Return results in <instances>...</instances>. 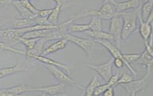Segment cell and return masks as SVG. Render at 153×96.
Wrapping results in <instances>:
<instances>
[{
  "label": "cell",
  "mask_w": 153,
  "mask_h": 96,
  "mask_svg": "<svg viewBox=\"0 0 153 96\" xmlns=\"http://www.w3.org/2000/svg\"><path fill=\"white\" fill-rule=\"evenodd\" d=\"M152 71H146V73L142 78L134 79L130 83L120 85L126 90L128 95L129 94H136L140 91H143L147 89L152 79Z\"/></svg>",
  "instance_id": "cell-2"
},
{
  "label": "cell",
  "mask_w": 153,
  "mask_h": 96,
  "mask_svg": "<svg viewBox=\"0 0 153 96\" xmlns=\"http://www.w3.org/2000/svg\"><path fill=\"white\" fill-rule=\"evenodd\" d=\"M88 36L92 38L94 40H108L111 42L113 40V38L111 34L108 32L104 31H88L85 32Z\"/></svg>",
  "instance_id": "cell-18"
},
{
  "label": "cell",
  "mask_w": 153,
  "mask_h": 96,
  "mask_svg": "<svg viewBox=\"0 0 153 96\" xmlns=\"http://www.w3.org/2000/svg\"><path fill=\"white\" fill-rule=\"evenodd\" d=\"M134 79H135L134 77L131 74H127V73H123L121 75V77H120L116 86L121 85L129 84L133 81Z\"/></svg>",
  "instance_id": "cell-31"
},
{
  "label": "cell",
  "mask_w": 153,
  "mask_h": 96,
  "mask_svg": "<svg viewBox=\"0 0 153 96\" xmlns=\"http://www.w3.org/2000/svg\"><path fill=\"white\" fill-rule=\"evenodd\" d=\"M30 58L38 60L40 62L42 63L45 65L53 66L60 68L61 69H62V70L68 73H69L70 71L72 69V68H73V67L71 66L65 65L64 63H61L52 60L51 59L49 58L46 56H42V55H33V56H32Z\"/></svg>",
  "instance_id": "cell-12"
},
{
  "label": "cell",
  "mask_w": 153,
  "mask_h": 96,
  "mask_svg": "<svg viewBox=\"0 0 153 96\" xmlns=\"http://www.w3.org/2000/svg\"><path fill=\"white\" fill-rule=\"evenodd\" d=\"M52 30L53 29H48L29 32L25 34L22 37L26 39H40L44 38V36L49 34Z\"/></svg>",
  "instance_id": "cell-25"
},
{
  "label": "cell",
  "mask_w": 153,
  "mask_h": 96,
  "mask_svg": "<svg viewBox=\"0 0 153 96\" xmlns=\"http://www.w3.org/2000/svg\"><path fill=\"white\" fill-rule=\"evenodd\" d=\"M11 4H12L13 5L15 6L22 18H33L37 16H34L28 10H27V9L20 3L19 1H12Z\"/></svg>",
  "instance_id": "cell-24"
},
{
  "label": "cell",
  "mask_w": 153,
  "mask_h": 96,
  "mask_svg": "<svg viewBox=\"0 0 153 96\" xmlns=\"http://www.w3.org/2000/svg\"><path fill=\"white\" fill-rule=\"evenodd\" d=\"M93 42H94L96 43L107 49L113 57V58H120L122 59L124 61V65L127 67L128 69L132 73L133 77L136 78L137 75V72H136V71L132 67L131 65L125 61L123 56V54L120 51L119 48L117 47L115 44L111 42L108 40H93Z\"/></svg>",
  "instance_id": "cell-3"
},
{
  "label": "cell",
  "mask_w": 153,
  "mask_h": 96,
  "mask_svg": "<svg viewBox=\"0 0 153 96\" xmlns=\"http://www.w3.org/2000/svg\"><path fill=\"white\" fill-rule=\"evenodd\" d=\"M46 42L44 38H40L36 42L35 46L32 50L26 51V55L30 58L33 55H42L44 50V45Z\"/></svg>",
  "instance_id": "cell-19"
},
{
  "label": "cell",
  "mask_w": 153,
  "mask_h": 96,
  "mask_svg": "<svg viewBox=\"0 0 153 96\" xmlns=\"http://www.w3.org/2000/svg\"></svg>",
  "instance_id": "cell-41"
},
{
  "label": "cell",
  "mask_w": 153,
  "mask_h": 96,
  "mask_svg": "<svg viewBox=\"0 0 153 96\" xmlns=\"http://www.w3.org/2000/svg\"><path fill=\"white\" fill-rule=\"evenodd\" d=\"M89 31H102L103 30L102 19L97 16H92L88 23Z\"/></svg>",
  "instance_id": "cell-27"
},
{
  "label": "cell",
  "mask_w": 153,
  "mask_h": 96,
  "mask_svg": "<svg viewBox=\"0 0 153 96\" xmlns=\"http://www.w3.org/2000/svg\"><path fill=\"white\" fill-rule=\"evenodd\" d=\"M140 5L134 10L119 13L123 19L122 39H127L136 31L137 26L138 12Z\"/></svg>",
  "instance_id": "cell-1"
},
{
  "label": "cell",
  "mask_w": 153,
  "mask_h": 96,
  "mask_svg": "<svg viewBox=\"0 0 153 96\" xmlns=\"http://www.w3.org/2000/svg\"><path fill=\"white\" fill-rule=\"evenodd\" d=\"M114 87H110L108 89L105 91L102 94L101 96H114Z\"/></svg>",
  "instance_id": "cell-38"
},
{
  "label": "cell",
  "mask_w": 153,
  "mask_h": 96,
  "mask_svg": "<svg viewBox=\"0 0 153 96\" xmlns=\"http://www.w3.org/2000/svg\"><path fill=\"white\" fill-rule=\"evenodd\" d=\"M113 64L116 68L120 69L123 67L124 65V61L120 58H114Z\"/></svg>",
  "instance_id": "cell-36"
},
{
  "label": "cell",
  "mask_w": 153,
  "mask_h": 96,
  "mask_svg": "<svg viewBox=\"0 0 153 96\" xmlns=\"http://www.w3.org/2000/svg\"><path fill=\"white\" fill-rule=\"evenodd\" d=\"M68 40L65 39H59L56 41L55 42L50 45L46 49H44L42 55L46 56L48 55L53 54L58 51L59 50L65 49L68 44Z\"/></svg>",
  "instance_id": "cell-14"
},
{
  "label": "cell",
  "mask_w": 153,
  "mask_h": 96,
  "mask_svg": "<svg viewBox=\"0 0 153 96\" xmlns=\"http://www.w3.org/2000/svg\"><path fill=\"white\" fill-rule=\"evenodd\" d=\"M100 82L97 75H94L89 83L88 86L84 89L82 96H93L95 89L100 85Z\"/></svg>",
  "instance_id": "cell-22"
},
{
  "label": "cell",
  "mask_w": 153,
  "mask_h": 96,
  "mask_svg": "<svg viewBox=\"0 0 153 96\" xmlns=\"http://www.w3.org/2000/svg\"><path fill=\"white\" fill-rule=\"evenodd\" d=\"M11 51L16 54H20L22 55H26V51H23L21 50H18L14 48L11 47V45L8 43L0 41V51Z\"/></svg>",
  "instance_id": "cell-29"
},
{
  "label": "cell",
  "mask_w": 153,
  "mask_h": 96,
  "mask_svg": "<svg viewBox=\"0 0 153 96\" xmlns=\"http://www.w3.org/2000/svg\"><path fill=\"white\" fill-rule=\"evenodd\" d=\"M46 67L48 70L51 73V74L55 78L61 82V83L65 84L66 85H68L71 86L74 88H77L81 91L83 92L84 91L85 89L83 86L77 84L74 80L63 72V71L60 68L53 66L50 65H46Z\"/></svg>",
  "instance_id": "cell-6"
},
{
  "label": "cell",
  "mask_w": 153,
  "mask_h": 96,
  "mask_svg": "<svg viewBox=\"0 0 153 96\" xmlns=\"http://www.w3.org/2000/svg\"><path fill=\"white\" fill-rule=\"evenodd\" d=\"M0 35L10 45H15L19 43L21 36L18 34L16 29L7 28L0 29Z\"/></svg>",
  "instance_id": "cell-13"
},
{
  "label": "cell",
  "mask_w": 153,
  "mask_h": 96,
  "mask_svg": "<svg viewBox=\"0 0 153 96\" xmlns=\"http://www.w3.org/2000/svg\"><path fill=\"white\" fill-rule=\"evenodd\" d=\"M54 2L55 6L52 8V12L47 19L48 22L51 25H57L63 3L62 1H55Z\"/></svg>",
  "instance_id": "cell-17"
},
{
  "label": "cell",
  "mask_w": 153,
  "mask_h": 96,
  "mask_svg": "<svg viewBox=\"0 0 153 96\" xmlns=\"http://www.w3.org/2000/svg\"><path fill=\"white\" fill-rule=\"evenodd\" d=\"M143 3V2H142ZM142 4H141L138 12V19L139 22V31L141 37L144 41H147L149 38L151 33H153L152 23H150L147 21H143L141 17V8Z\"/></svg>",
  "instance_id": "cell-10"
},
{
  "label": "cell",
  "mask_w": 153,
  "mask_h": 96,
  "mask_svg": "<svg viewBox=\"0 0 153 96\" xmlns=\"http://www.w3.org/2000/svg\"><path fill=\"white\" fill-rule=\"evenodd\" d=\"M141 54H123V58L125 61L131 65V63H135L137 61L141 56Z\"/></svg>",
  "instance_id": "cell-32"
},
{
  "label": "cell",
  "mask_w": 153,
  "mask_h": 96,
  "mask_svg": "<svg viewBox=\"0 0 153 96\" xmlns=\"http://www.w3.org/2000/svg\"><path fill=\"white\" fill-rule=\"evenodd\" d=\"M52 11V8L47 9H42L39 10L38 13V16L42 18H48Z\"/></svg>",
  "instance_id": "cell-35"
},
{
  "label": "cell",
  "mask_w": 153,
  "mask_h": 96,
  "mask_svg": "<svg viewBox=\"0 0 153 96\" xmlns=\"http://www.w3.org/2000/svg\"><path fill=\"white\" fill-rule=\"evenodd\" d=\"M39 96H48V95H46V94H42V95H39Z\"/></svg>",
  "instance_id": "cell-40"
},
{
  "label": "cell",
  "mask_w": 153,
  "mask_h": 96,
  "mask_svg": "<svg viewBox=\"0 0 153 96\" xmlns=\"http://www.w3.org/2000/svg\"><path fill=\"white\" fill-rule=\"evenodd\" d=\"M123 19L122 16L118 13L117 16L112 18L109 25L108 33L111 34L115 42L116 46L119 48L121 47L123 32Z\"/></svg>",
  "instance_id": "cell-4"
},
{
  "label": "cell",
  "mask_w": 153,
  "mask_h": 96,
  "mask_svg": "<svg viewBox=\"0 0 153 96\" xmlns=\"http://www.w3.org/2000/svg\"><path fill=\"white\" fill-rule=\"evenodd\" d=\"M39 39H26L21 38L19 39V42L21 43L25 46L27 49V51L32 50L36 44V42Z\"/></svg>",
  "instance_id": "cell-28"
},
{
  "label": "cell",
  "mask_w": 153,
  "mask_h": 96,
  "mask_svg": "<svg viewBox=\"0 0 153 96\" xmlns=\"http://www.w3.org/2000/svg\"><path fill=\"white\" fill-rule=\"evenodd\" d=\"M144 44H145V51L148 54H149L151 56L153 57V47L150 45L147 41H144Z\"/></svg>",
  "instance_id": "cell-37"
},
{
  "label": "cell",
  "mask_w": 153,
  "mask_h": 96,
  "mask_svg": "<svg viewBox=\"0 0 153 96\" xmlns=\"http://www.w3.org/2000/svg\"><path fill=\"white\" fill-rule=\"evenodd\" d=\"M153 1H147L141 5V17L143 21L147 20L151 13L153 12Z\"/></svg>",
  "instance_id": "cell-23"
},
{
  "label": "cell",
  "mask_w": 153,
  "mask_h": 96,
  "mask_svg": "<svg viewBox=\"0 0 153 96\" xmlns=\"http://www.w3.org/2000/svg\"><path fill=\"white\" fill-rule=\"evenodd\" d=\"M20 3L21 4L23 5L27 9V10L32 13L33 15L35 16H38V13L39 12V10L35 7L30 1L28 0H23V1H19Z\"/></svg>",
  "instance_id": "cell-30"
},
{
  "label": "cell",
  "mask_w": 153,
  "mask_h": 96,
  "mask_svg": "<svg viewBox=\"0 0 153 96\" xmlns=\"http://www.w3.org/2000/svg\"><path fill=\"white\" fill-rule=\"evenodd\" d=\"M27 71L28 70L25 66L22 65L21 63H18L13 66L0 69V78L15 74L16 73L27 72Z\"/></svg>",
  "instance_id": "cell-15"
},
{
  "label": "cell",
  "mask_w": 153,
  "mask_h": 96,
  "mask_svg": "<svg viewBox=\"0 0 153 96\" xmlns=\"http://www.w3.org/2000/svg\"><path fill=\"white\" fill-rule=\"evenodd\" d=\"M35 18H18L13 20L11 23V28L21 29L27 28L31 26L35 25Z\"/></svg>",
  "instance_id": "cell-16"
},
{
  "label": "cell",
  "mask_w": 153,
  "mask_h": 96,
  "mask_svg": "<svg viewBox=\"0 0 153 96\" xmlns=\"http://www.w3.org/2000/svg\"><path fill=\"white\" fill-rule=\"evenodd\" d=\"M137 65H140L146 67L147 71H152L153 66V57L151 56L146 51L141 54L140 58L135 63Z\"/></svg>",
  "instance_id": "cell-20"
},
{
  "label": "cell",
  "mask_w": 153,
  "mask_h": 96,
  "mask_svg": "<svg viewBox=\"0 0 153 96\" xmlns=\"http://www.w3.org/2000/svg\"><path fill=\"white\" fill-rule=\"evenodd\" d=\"M65 84L60 83L41 88H32L29 90V92L40 91L43 94L50 96H68V94L65 93Z\"/></svg>",
  "instance_id": "cell-9"
},
{
  "label": "cell",
  "mask_w": 153,
  "mask_h": 96,
  "mask_svg": "<svg viewBox=\"0 0 153 96\" xmlns=\"http://www.w3.org/2000/svg\"><path fill=\"white\" fill-rule=\"evenodd\" d=\"M120 74L118 71L115 74H112L111 78H109L108 81L107 82V84L110 87H114L116 86L117 82H118L119 79Z\"/></svg>",
  "instance_id": "cell-34"
},
{
  "label": "cell",
  "mask_w": 153,
  "mask_h": 96,
  "mask_svg": "<svg viewBox=\"0 0 153 96\" xmlns=\"http://www.w3.org/2000/svg\"><path fill=\"white\" fill-rule=\"evenodd\" d=\"M64 39H67L68 42H70L76 45L77 46L84 51L88 56H90L94 46L93 40L80 38L70 33L66 34Z\"/></svg>",
  "instance_id": "cell-8"
},
{
  "label": "cell",
  "mask_w": 153,
  "mask_h": 96,
  "mask_svg": "<svg viewBox=\"0 0 153 96\" xmlns=\"http://www.w3.org/2000/svg\"><path fill=\"white\" fill-rule=\"evenodd\" d=\"M118 15L112 1H105L100 9L90 10L91 17L97 16L102 20H111Z\"/></svg>",
  "instance_id": "cell-5"
},
{
  "label": "cell",
  "mask_w": 153,
  "mask_h": 96,
  "mask_svg": "<svg viewBox=\"0 0 153 96\" xmlns=\"http://www.w3.org/2000/svg\"><path fill=\"white\" fill-rule=\"evenodd\" d=\"M89 26L88 24H75L71 23L69 25L67 28L68 33H79L86 31H89Z\"/></svg>",
  "instance_id": "cell-26"
},
{
  "label": "cell",
  "mask_w": 153,
  "mask_h": 96,
  "mask_svg": "<svg viewBox=\"0 0 153 96\" xmlns=\"http://www.w3.org/2000/svg\"><path fill=\"white\" fill-rule=\"evenodd\" d=\"M113 60L114 58H112L105 63L97 65L89 64L88 65V66L97 72L102 79L107 83L109 78L112 75Z\"/></svg>",
  "instance_id": "cell-7"
},
{
  "label": "cell",
  "mask_w": 153,
  "mask_h": 96,
  "mask_svg": "<svg viewBox=\"0 0 153 96\" xmlns=\"http://www.w3.org/2000/svg\"><path fill=\"white\" fill-rule=\"evenodd\" d=\"M110 88V86L108 85L107 83L103 85H100L97 87L95 89L94 92L93 96H100L102 95V94L107 89Z\"/></svg>",
  "instance_id": "cell-33"
},
{
  "label": "cell",
  "mask_w": 153,
  "mask_h": 96,
  "mask_svg": "<svg viewBox=\"0 0 153 96\" xmlns=\"http://www.w3.org/2000/svg\"><path fill=\"white\" fill-rule=\"evenodd\" d=\"M115 7L117 13L125 12L130 10H134L141 4L142 1L138 0H132L124 1H112Z\"/></svg>",
  "instance_id": "cell-11"
},
{
  "label": "cell",
  "mask_w": 153,
  "mask_h": 96,
  "mask_svg": "<svg viewBox=\"0 0 153 96\" xmlns=\"http://www.w3.org/2000/svg\"><path fill=\"white\" fill-rule=\"evenodd\" d=\"M31 87L22 84L7 89L8 96H26L22 95V93L29 92Z\"/></svg>",
  "instance_id": "cell-21"
},
{
  "label": "cell",
  "mask_w": 153,
  "mask_h": 96,
  "mask_svg": "<svg viewBox=\"0 0 153 96\" xmlns=\"http://www.w3.org/2000/svg\"><path fill=\"white\" fill-rule=\"evenodd\" d=\"M12 1H0V6L4 4H7L12 3Z\"/></svg>",
  "instance_id": "cell-39"
}]
</instances>
